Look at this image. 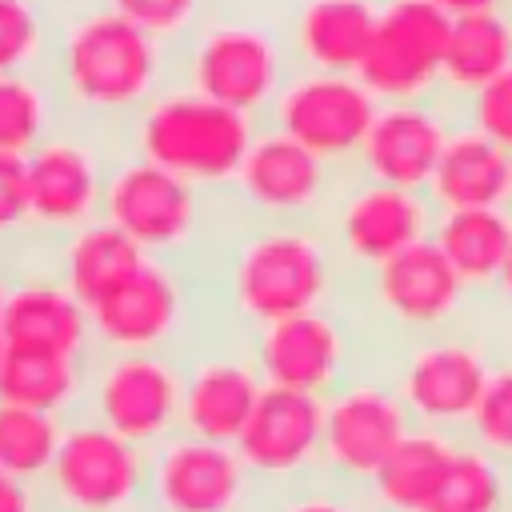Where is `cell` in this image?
<instances>
[{
    "label": "cell",
    "instance_id": "obj_1",
    "mask_svg": "<svg viewBox=\"0 0 512 512\" xmlns=\"http://www.w3.org/2000/svg\"><path fill=\"white\" fill-rule=\"evenodd\" d=\"M348 280L320 220H248L220 244V292L232 332L336 304Z\"/></svg>",
    "mask_w": 512,
    "mask_h": 512
},
{
    "label": "cell",
    "instance_id": "obj_10",
    "mask_svg": "<svg viewBox=\"0 0 512 512\" xmlns=\"http://www.w3.org/2000/svg\"><path fill=\"white\" fill-rule=\"evenodd\" d=\"M112 160L116 156L100 144V128H88L68 116L24 156L36 244H52L100 220Z\"/></svg>",
    "mask_w": 512,
    "mask_h": 512
},
{
    "label": "cell",
    "instance_id": "obj_33",
    "mask_svg": "<svg viewBox=\"0 0 512 512\" xmlns=\"http://www.w3.org/2000/svg\"><path fill=\"white\" fill-rule=\"evenodd\" d=\"M460 436L512 468V356H496Z\"/></svg>",
    "mask_w": 512,
    "mask_h": 512
},
{
    "label": "cell",
    "instance_id": "obj_28",
    "mask_svg": "<svg viewBox=\"0 0 512 512\" xmlns=\"http://www.w3.org/2000/svg\"><path fill=\"white\" fill-rule=\"evenodd\" d=\"M508 64H512V4L456 16L440 68V96L448 104H460L492 76H500Z\"/></svg>",
    "mask_w": 512,
    "mask_h": 512
},
{
    "label": "cell",
    "instance_id": "obj_41",
    "mask_svg": "<svg viewBox=\"0 0 512 512\" xmlns=\"http://www.w3.org/2000/svg\"><path fill=\"white\" fill-rule=\"evenodd\" d=\"M492 304H500L508 316H512V252H508V260H504V268H500V280H496V288H492V296H488Z\"/></svg>",
    "mask_w": 512,
    "mask_h": 512
},
{
    "label": "cell",
    "instance_id": "obj_20",
    "mask_svg": "<svg viewBox=\"0 0 512 512\" xmlns=\"http://www.w3.org/2000/svg\"><path fill=\"white\" fill-rule=\"evenodd\" d=\"M184 404H180V432L212 440V444H236L260 392L268 388L244 332H228L208 348L196 340L184 356Z\"/></svg>",
    "mask_w": 512,
    "mask_h": 512
},
{
    "label": "cell",
    "instance_id": "obj_5",
    "mask_svg": "<svg viewBox=\"0 0 512 512\" xmlns=\"http://www.w3.org/2000/svg\"><path fill=\"white\" fill-rule=\"evenodd\" d=\"M492 364H496V352L488 336L480 328L456 324L432 336L404 340L396 364L384 376L404 400L412 424L460 436L484 392Z\"/></svg>",
    "mask_w": 512,
    "mask_h": 512
},
{
    "label": "cell",
    "instance_id": "obj_4",
    "mask_svg": "<svg viewBox=\"0 0 512 512\" xmlns=\"http://www.w3.org/2000/svg\"><path fill=\"white\" fill-rule=\"evenodd\" d=\"M216 200L220 196L156 168L152 160L120 152L108 168L100 216L116 224L144 256L192 264L212 244Z\"/></svg>",
    "mask_w": 512,
    "mask_h": 512
},
{
    "label": "cell",
    "instance_id": "obj_27",
    "mask_svg": "<svg viewBox=\"0 0 512 512\" xmlns=\"http://www.w3.org/2000/svg\"><path fill=\"white\" fill-rule=\"evenodd\" d=\"M448 268L460 276V284L488 300L500 268L512 252V208H464V212H436L432 236H428Z\"/></svg>",
    "mask_w": 512,
    "mask_h": 512
},
{
    "label": "cell",
    "instance_id": "obj_38",
    "mask_svg": "<svg viewBox=\"0 0 512 512\" xmlns=\"http://www.w3.org/2000/svg\"><path fill=\"white\" fill-rule=\"evenodd\" d=\"M268 512H372L360 488H348L340 480L316 476L296 488H284L268 500Z\"/></svg>",
    "mask_w": 512,
    "mask_h": 512
},
{
    "label": "cell",
    "instance_id": "obj_25",
    "mask_svg": "<svg viewBox=\"0 0 512 512\" xmlns=\"http://www.w3.org/2000/svg\"><path fill=\"white\" fill-rule=\"evenodd\" d=\"M48 248V268L64 280V288L92 312L104 296H112L148 256L104 216L44 244Z\"/></svg>",
    "mask_w": 512,
    "mask_h": 512
},
{
    "label": "cell",
    "instance_id": "obj_8",
    "mask_svg": "<svg viewBox=\"0 0 512 512\" xmlns=\"http://www.w3.org/2000/svg\"><path fill=\"white\" fill-rule=\"evenodd\" d=\"M96 352H176L196 344V284L192 264L148 256L92 312Z\"/></svg>",
    "mask_w": 512,
    "mask_h": 512
},
{
    "label": "cell",
    "instance_id": "obj_39",
    "mask_svg": "<svg viewBox=\"0 0 512 512\" xmlns=\"http://www.w3.org/2000/svg\"><path fill=\"white\" fill-rule=\"evenodd\" d=\"M0 512H44L40 488H36V484H24V480L4 476V480H0Z\"/></svg>",
    "mask_w": 512,
    "mask_h": 512
},
{
    "label": "cell",
    "instance_id": "obj_9",
    "mask_svg": "<svg viewBox=\"0 0 512 512\" xmlns=\"http://www.w3.org/2000/svg\"><path fill=\"white\" fill-rule=\"evenodd\" d=\"M184 360L176 352H92L84 416L116 436L156 448L180 432Z\"/></svg>",
    "mask_w": 512,
    "mask_h": 512
},
{
    "label": "cell",
    "instance_id": "obj_31",
    "mask_svg": "<svg viewBox=\"0 0 512 512\" xmlns=\"http://www.w3.org/2000/svg\"><path fill=\"white\" fill-rule=\"evenodd\" d=\"M432 512H512V468L460 436Z\"/></svg>",
    "mask_w": 512,
    "mask_h": 512
},
{
    "label": "cell",
    "instance_id": "obj_15",
    "mask_svg": "<svg viewBox=\"0 0 512 512\" xmlns=\"http://www.w3.org/2000/svg\"><path fill=\"white\" fill-rule=\"evenodd\" d=\"M236 444L176 432L148 448V512H268Z\"/></svg>",
    "mask_w": 512,
    "mask_h": 512
},
{
    "label": "cell",
    "instance_id": "obj_16",
    "mask_svg": "<svg viewBox=\"0 0 512 512\" xmlns=\"http://www.w3.org/2000/svg\"><path fill=\"white\" fill-rule=\"evenodd\" d=\"M408 428L412 416L396 396L392 380L384 372L360 368L352 380L324 396L320 476L340 480L348 488H364Z\"/></svg>",
    "mask_w": 512,
    "mask_h": 512
},
{
    "label": "cell",
    "instance_id": "obj_35",
    "mask_svg": "<svg viewBox=\"0 0 512 512\" xmlns=\"http://www.w3.org/2000/svg\"><path fill=\"white\" fill-rule=\"evenodd\" d=\"M456 116H460V124L484 132L488 140H496L512 152V64L500 76H492L484 88H476L468 100H460Z\"/></svg>",
    "mask_w": 512,
    "mask_h": 512
},
{
    "label": "cell",
    "instance_id": "obj_32",
    "mask_svg": "<svg viewBox=\"0 0 512 512\" xmlns=\"http://www.w3.org/2000/svg\"><path fill=\"white\" fill-rule=\"evenodd\" d=\"M64 428H68L64 416L0 400V472L40 488V480L56 460Z\"/></svg>",
    "mask_w": 512,
    "mask_h": 512
},
{
    "label": "cell",
    "instance_id": "obj_2",
    "mask_svg": "<svg viewBox=\"0 0 512 512\" xmlns=\"http://www.w3.org/2000/svg\"><path fill=\"white\" fill-rule=\"evenodd\" d=\"M52 84L68 120L128 124L168 84V44L108 4L88 8L52 48Z\"/></svg>",
    "mask_w": 512,
    "mask_h": 512
},
{
    "label": "cell",
    "instance_id": "obj_21",
    "mask_svg": "<svg viewBox=\"0 0 512 512\" xmlns=\"http://www.w3.org/2000/svg\"><path fill=\"white\" fill-rule=\"evenodd\" d=\"M456 120V104H448L444 96L380 104L352 172L380 184L424 192Z\"/></svg>",
    "mask_w": 512,
    "mask_h": 512
},
{
    "label": "cell",
    "instance_id": "obj_30",
    "mask_svg": "<svg viewBox=\"0 0 512 512\" xmlns=\"http://www.w3.org/2000/svg\"><path fill=\"white\" fill-rule=\"evenodd\" d=\"M60 120L64 108L56 84L44 80L40 68L0 72V152L28 156Z\"/></svg>",
    "mask_w": 512,
    "mask_h": 512
},
{
    "label": "cell",
    "instance_id": "obj_18",
    "mask_svg": "<svg viewBox=\"0 0 512 512\" xmlns=\"http://www.w3.org/2000/svg\"><path fill=\"white\" fill-rule=\"evenodd\" d=\"M448 32L452 16H444L432 0H380L376 32L356 76L380 104L432 100L440 96Z\"/></svg>",
    "mask_w": 512,
    "mask_h": 512
},
{
    "label": "cell",
    "instance_id": "obj_23",
    "mask_svg": "<svg viewBox=\"0 0 512 512\" xmlns=\"http://www.w3.org/2000/svg\"><path fill=\"white\" fill-rule=\"evenodd\" d=\"M424 192L436 212L512 208V152L456 120Z\"/></svg>",
    "mask_w": 512,
    "mask_h": 512
},
{
    "label": "cell",
    "instance_id": "obj_36",
    "mask_svg": "<svg viewBox=\"0 0 512 512\" xmlns=\"http://www.w3.org/2000/svg\"><path fill=\"white\" fill-rule=\"evenodd\" d=\"M32 240V212H28V168L24 156L0 152V260L12 248Z\"/></svg>",
    "mask_w": 512,
    "mask_h": 512
},
{
    "label": "cell",
    "instance_id": "obj_44",
    "mask_svg": "<svg viewBox=\"0 0 512 512\" xmlns=\"http://www.w3.org/2000/svg\"><path fill=\"white\" fill-rule=\"evenodd\" d=\"M508 4H512V0H508Z\"/></svg>",
    "mask_w": 512,
    "mask_h": 512
},
{
    "label": "cell",
    "instance_id": "obj_26",
    "mask_svg": "<svg viewBox=\"0 0 512 512\" xmlns=\"http://www.w3.org/2000/svg\"><path fill=\"white\" fill-rule=\"evenodd\" d=\"M456 440L460 436L412 424L400 436V444L384 456L376 476L360 488L368 508L372 512H432V500L452 464Z\"/></svg>",
    "mask_w": 512,
    "mask_h": 512
},
{
    "label": "cell",
    "instance_id": "obj_43",
    "mask_svg": "<svg viewBox=\"0 0 512 512\" xmlns=\"http://www.w3.org/2000/svg\"><path fill=\"white\" fill-rule=\"evenodd\" d=\"M0 480H4V472H0Z\"/></svg>",
    "mask_w": 512,
    "mask_h": 512
},
{
    "label": "cell",
    "instance_id": "obj_22",
    "mask_svg": "<svg viewBox=\"0 0 512 512\" xmlns=\"http://www.w3.org/2000/svg\"><path fill=\"white\" fill-rule=\"evenodd\" d=\"M8 292H4V316L0 332L8 348H40V352H64V356H92V316L88 308L64 288V280L48 264H4Z\"/></svg>",
    "mask_w": 512,
    "mask_h": 512
},
{
    "label": "cell",
    "instance_id": "obj_14",
    "mask_svg": "<svg viewBox=\"0 0 512 512\" xmlns=\"http://www.w3.org/2000/svg\"><path fill=\"white\" fill-rule=\"evenodd\" d=\"M380 100L364 88L356 72H320V68H292L284 88L276 92L264 124L280 128L320 160L340 172L356 168L360 144L376 120Z\"/></svg>",
    "mask_w": 512,
    "mask_h": 512
},
{
    "label": "cell",
    "instance_id": "obj_34",
    "mask_svg": "<svg viewBox=\"0 0 512 512\" xmlns=\"http://www.w3.org/2000/svg\"><path fill=\"white\" fill-rule=\"evenodd\" d=\"M48 52V24L32 0H0V72L40 68Z\"/></svg>",
    "mask_w": 512,
    "mask_h": 512
},
{
    "label": "cell",
    "instance_id": "obj_6",
    "mask_svg": "<svg viewBox=\"0 0 512 512\" xmlns=\"http://www.w3.org/2000/svg\"><path fill=\"white\" fill-rule=\"evenodd\" d=\"M44 512H148V448L92 416H72L48 476Z\"/></svg>",
    "mask_w": 512,
    "mask_h": 512
},
{
    "label": "cell",
    "instance_id": "obj_24",
    "mask_svg": "<svg viewBox=\"0 0 512 512\" xmlns=\"http://www.w3.org/2000/svg\"><path fill=\"white\" fill-rule=\"evenodd\" d=\"M380 0H304L288 28V52L296 68L356 72L372 32Z\"/></svg>",
    "mask_w": 512,
    "mask_h": 512
},
{
    "label": "cell",
    "instance_id": "obj_29",
    "mask_svg": "<svg viewBox=\"0 0 512 512\" xmlns=\"http://www.w3.org/2000/svg\"><path fill=\"white\" fill-rule=\"evenodd\" d=\"M88 360L92 356H64V352H40V348H4L0 400L72 420V416L84 412Z\"/></svg>",
    "mask_w": 512,
    "mask_h": 512
},
{
    "label": "cell",
    "instance_id": "obj_7",
    "mask_svg": "<svg viewBox=\"0 0 512 512\" xmlns=\"http://www.w3.org/2000/svg\"><path fill=\"white\" fill-rule=\"evenodd\" d=\"M292 68L288 40L272 28L252 20H212L192 28L180 84L264 120Z\"/></svg>",
    "mask_w": 512,
    "mask_h": 512
},
{
    "label": "cell",
    "instance_id": "obj_19",
    "mask_svg": "<svg viewBox=\"0 0 512 512\" xmlns=\"http://www.w3.org/2000/svg\"><path fill=\"white\" fill-rule=\"evenodd\" d=\"M320 448H324V396L272 388V384L260 392L236 440L240 460L268 496L316 480Z\"/></svg>",
    "mask_w": 512,
    "mask_h": 512
},
{
    "label": "cell",
    "instance_id": "obj_40",
    "mask_svg": "<svg viewBox=\"0 0 512 512\" xmlns=\"http://www.w3.org/2000/svg\"><path fill=\"white\" fill-rule=\"evenodd\" d=\"M444 16H468V12H484V8H500V4H508V0H432Z\"/></svg>",
    "mask_w": 512,
    "mask_h": 512
},
{
    "label": "cell",
    "instance_id": "obj_42",
    "mask_svg": "<svg viewBox=\"0 0 512 512\" xmlns=\"http://www.w3.org/2000/svg\"><path fill=\"white\" fill-rule=\"evenodd\" d=\"M4 292H8V272H4V264H0V316H4ZM4 336V332H0Z\"/></svg>",
    "mask_w": 512,
    "mask_h": 512
},
{
    "label": "cell",
    "instance_id": "obj_17",
    "mask_svg": "<svg viewBox=\"0 0 512 512\" xmlns=\"http://www.w3.org/2000/svg\"><path fill=\"white\" fill-rule=\"evenodd\" d=\"M344 172L284 136L272 124H260L232 188L228 200L248 216V220H320L324 208L332 204Z\"/></svg>",
    "mask_w": 512,
    "mask_h": 512
},
{
    "label": "cell",
    "instance_id": "obj_11",
    "mask_svg": "<svg viewBox=\"0 0 512 512\" xmlns=\"http://www.w3.org/2000/svg\"><path fill=\"white\" fill-rule=\"evenodd\" d=\"M432 224H436V208L428 192L380 184L360 172H344L332 204L320 216V228L352 280L368 276L404 248L428 240Z\"/></svg>",
    "mask_w": 512,
    "mask_h": 512
},
{
    "label": "cell",
    "instance_id": "obj_13",
    "mask_svg": "<svg viewBox=\"0 0 512 512\" xmlns=\"http://www.w3.org/2000/svg\"><path fill=\"white\" fill-rule=\"evenodd\" d=\"M356 284H360L356 300L364 308V320L380 324L396 340H416L456 328L464 324V312L476 304V296L460 284V276L448 268V260L432 240L404 248L400 256L384 260Z\"/></svg>",
    "mask_w": 512,
    "mask_h": 512
},
{
    "label": "cell",
    "instance_id": "obj_12",
    "mask_svg": "<svg viewBox=\"0 0 512 512\" xmlns=\"http://www.w3.org/2000/svg\"><path fill=\"white\" fill-rule=\"evenodd\" d=\"M244 340L264 384L272 388L328 396L364 368L360 328L356 316H348V300L268 320L244 332Z\"/></svg>",
    "mask_w": 512,
    "mask_h": 512
},
{
    "label": "cell",
    "instance_id": "obj_37",
    "mask_svg": "<svg viewBox=\"0 0 512 512\" xmlns=\"http://www.w3.org/2000/svg\"><path fill=\"white\" fill-rule=\"evenodd\" d=\"M108 8H116L164 44L192 36V28L200 24V0H108Z\"/></svg>",
    "mask_w": 512,
    "mask_h": 512
},
{
    "label": "cell",
    "instance_id": "obj_3",
    "mask_svg": "<svg viewBox=\"0 0 512 512\" xmlns=\"http://www.w3.org/2000/svg\"><path fill=\"white\" fill-rule=\"evenodd\" d=\"M264 120L236 112L220 100L200 96L188 84H164L124 128V152L152 160L156 168L212 192L228 196L256 132Z\"/></svg>",
    "mask_w": 512,
    "mask_h": 512
}]
</instances>
